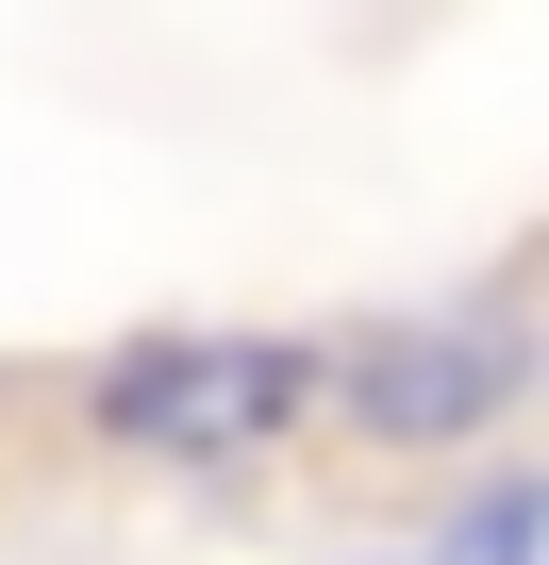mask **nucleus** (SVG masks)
<instances>
[{"label":"nucleus","instance_id":"nucleus-1","mask_svg":"<svg viewBox=\"0 0 549 565\" xmlns=\"http://www.w3.org/2000/svg\"><path fill=\"white\" fill-rule=\"evenodd\" d=\"M334 399V350L300 333H134L84 366V433L134 466H266Z\"/></svg>","mask_w":549,"mask_h":565},{"label":"nucleus","instance_id":"nucleus-2","mask_svg":"<svg viewBox=\"0 0 549 565\" xmlns=\"http://www.w3.org/2000/svg\"><path fill=\"white\" fill-rule=\"evenodd\" d=\"M532 333L499 317V300H466V317H383V333H350L334 350V416L367 433V449H483L516 399H532Z\"/></svg>","mask_w":549,"mask_h":565},{"label":"nucleus","instance_id":"nucleus-3","mask_svg":"<svg viewBox=\"0 0 549 565\" xmlns=\"http://www.w3.org/2000/svg\"><path fill=\"white\" fill-rule=\"evenodd\" d=\"M532 548H549V482H532V466H499V482L433 532V565H532Z\"/></svg>","mask_w":549,"mask_h":565}]
</instances>
